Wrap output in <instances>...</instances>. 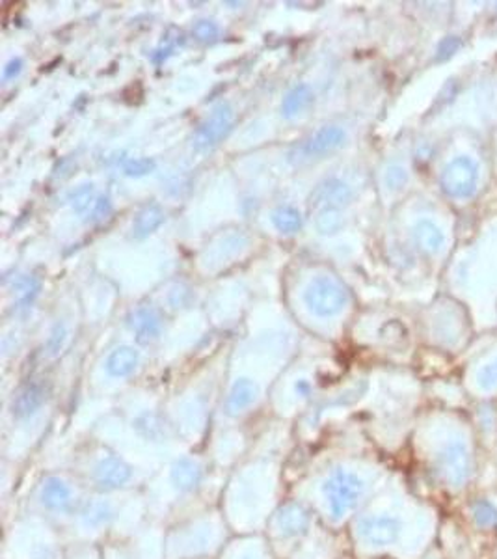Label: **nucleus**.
Returning a JSON list of instances; mask_svg holds the SVG:
<instances>
[{
    "instance_id": "0eeeda50",
    "label": "nucleus",
    "mask_w": 497,
    "mask_h": 559,
    "mask_svg": "<svg viewBox=\"0 0 497 559\" xmlns=\"http://www.w3.org/2000/svg\"><path fill=\"white\" fill-rule=\"evenodd\" d=\"M52 382L47 377L31 376L15 388L8 403L10 431L4 435L2 463L28 471L36 461L45 440L39 419L51 405Z\"/></svg>"
},
{
    "instance_id": "7ed1b4c3",
    "label": "nucleus",
    "mask_w": 497,
    "mask_h": 559,
    "mask_svg": "<svg viewBox=\"0 0 497 559\" xmlns=\"http://www.w3.org/2000/svg\"><path fill=\"white\" fill-rule=\"evenodd\" d=\"M407 452L410 479L441 508L451 511L483 485L488 453L468 421L431 419L415 427Z\"/></svg>"
},
{
    "instance_id": "f257e3e1",
    "label": "nucleus",
    "mask_w": 497,
    "mask_h": 559,
    "mask_svg": "<svg viewBox=\"0 0 497 559\" xmlns=\"http://www.w3.org/2000/svg\"><path fill=\"white\" fill-rule=\"evenodd\" d=\"M397 468L393 459L369 442H320L312 450H294L288 496L306 503L323 526L344 534Z\"/></svg>"
},
{
    "instance_id": "72a5a7b5",
    "label": "nucleus",
    "mask_w": 497,
    "mask_h": 559,
    "mask_svg": "<svg viewBox=\"0 0 497 559\" xmlns=\"http://www.w3.org/2000/svg\"><path fill=\"white\" fill-rule=\"evenodd\" d=\"M102 559H134L128 539L109 540L101 545Z\"/></svg>"
},
{
    "instance_id": "473e14b6",
    "label": "nucleus",
    "mask_w": 497,
    "mask_h": 559,
    "mask_svg": "<svg viewBox=\"0 0 497 559\" xmlns=\"http://www.w3.org/2000/svg\"><path fill=\"white\" fill-rule=\"evenodd\" d=\"M65 559H102L99 545H84V543H68Z\"/></svg>"
},
{
    "instance_id": "9d476101",
    "label": "nucleus",
    "mask_w": 497,
    "mask_h": 559,
    "mask_svg": "<svg viewBox=\"0 0 497 559\" xmlns=\"http://www.w3.org/2000/svg\"><path fill=\"white\" fill-rule=\"evenodd\" d=\"M233 537L218 506L166 527V559H217Z\"/></svg>"
},
{
    "instance_id": "412c9836",
    "label": "nucleus",
    "mask_w": 497,
    "mask_h": 559,
    "mask_svg": "<svg viewBox=\"0 0 497 559\" xmlns=\"http://www.w3.org/2000/svg\"><path fill=\"white\" fill-rule=\"evenodd\" d=\"M352 198V189L338 178H328L320 181L310 197L312 207L323 210H338L339 205L349 204Z\"/></svg>"
},
{
    "instance_id": "423d86ee",
    "label": "nucleus",
    "mask_w": 497,
    "mask_h": 559,
    "mask_svg": "<svg viewBox=\"0 0 497 559\" xmlns=\"http://www.w3.org/2000/svg\"><path fill=\"white\" fill-rule=\"evenodd\" d=\"M147 521L149 513L142 489L110 495L88 492L64 537L68 543L101 547L109 540L129 539Z\"/></svg>"
},
{
    "instance_id": "bb28decb",
    "label": "nucleus",
    "mask_w": 497,
    "mask_h": 559,
    "mask_svg": "<svg viewBox=\"0 0 497 559\" xmlns=\"http://www.w3.org/2000/svg\"><path fill=\"white\" fill-rule=\"evenodd\" d=\"M68 202H70L73 211H77L78 215H84L86 211H89V207L94 210V205H96L97 202L96 192H94V185H81V187H77L75 191L70 192Z\"/></svg>"
},
{
    "instance_id": "6ab92c4d",
    "label": "nucleus",
    "mask_w": 497,
    "mask_h": 559,
    "mask_svg": "<svg viewBox=\"0 0 497 559\" xmlns=\"http://www.w3.org/2000/svg\"><path fill=\"white\" fill-rule=\"evenodd\" d=\"M344 140H347V133L343 129L338 126H326L296 146L294 153H291V157H296L299 160L315 159V157H320V155H326V153H331L343 146Z\"/></svg>"
},
{
    "instance_id": "b1692460",
    "label": "nucleus",
    "mask_w": 497,
    "mask_h": 559,
    "mask_svg": "<svg viewBox=\"0 0 497 559\" xmlns=\"http://www.w3.org/2000/svg\"><path fill=\"white\" fill-rule=\"evenodd\" d=\"M313 90L307 84H299L294 88L289 90L288 96L283 97L281 103V116L283 118H294V116L302 115L306 108L313 103Z\"/></svg>"
},
{
    "instance_id": "39448f33",
    "label": "nucleus",
    "mask_w": 497,
    "mask_h": 559,
    "mask_svg": "<svg viewBox=\"0 0 497 559\" xmlns=\"http://www.w3.org/2000/svg\"><path fill=\"white\" fill-rule=\"evenodd\" d=\"M226 472L205 450H183L168 459L142 487L149 519L172 526L220 502Z\"/></svg>"
},
{
    "instance_id": "e433bc0d",
    "label": "nucleus",
    "mask_w": 497,
    "mask_h": 559,
    "mask_svg": "<svg viewBox=\"0 0 497 559\" xmlns=\"http://www.w3.org/2000/svg\"><path fill=\"white\" fill-rule=\"evenodd\" d=\"M192 34H194V38L202 41V44H213V41H217L220 31H218L217 23H213V21L209 20H202L194 25Z\"/></svg>"
},
{
    "instance_id": "ddd939ff",
    "label": "nucleus",
    "mask_w": 497,
    "mask_h": 559,
    "mask_svg": "<svg viewBox=\"0 0 497 559\" xmlns=\"http://www.w3.org/2000/svg\"><path fill=\"white\" fill-rule=\"evenodd\" d=\"M459 519L460 524L465 527L473 543H483L488 547V552L496 547L497 543V485H485L473 490L472 495L451 509ZM483 552V550H481Z\"/></svg>"
},
{
    "instance_id": "f704fd0d",
    "label": "nucleus",
    "mask_w": 497,
    "mask_h": 559,
    "mask_svg": "<svg viewBox=\"0 0 497 559\" xmlns=\"http://www.w3.org/2000/svg\"><path fill=\"white\" fill-rule=\"evenodd\" d=\"M157 163L154 159H131L123 166V173L129 178H144L155 173Z\"/></svg>"
},
{
    "instance_id": "4c0bfd02",
    "label": "nucleus",
    "mask_w": 497,
    "mask_h": 559,
    "mask_svg": "<svg viewBox=\"0 0 497 559\" xmlns=\"http://www.w3.org/2000/svg\"><path fill=\"white\" fill-rule=\"evenodd\" d=\"M293 395L300 403L313 400V382L307 377H300L293 384Z\"/></svg>"
},
{
    "instance_id": "1a4fd4ad",
    "label": "nucleus",
    "mask_w": 497,
    "mask_h": 559,
    "mask_svg": "<svg viewBox=\"0 0 497 559\" xmlns=\"http://www.w3.org/2000/svg\"><path fill=\"white\" fill-rule=\"evenodd\" d=\"M58 466H68L77 474L89 492H129L141 490L147 481L144 472L129 463L122 453L89 435L71 448L68 455L58 459ZM52 466V464H47Z\"/></svg>"
},
{
    "instance_id": "4468645a",
    "label": "nucleus",
    "mask_w": 497,
    "mask_h": 559,
    "mask_svg": "<svg viewBox=\"0 0 497 559\" xmlns=\"http://www.w3.org/2000/svg\"><path fill=\"white\" fill-rule=\"evenodd\" d=\"M304 300L317 318H334L343 312L344 306L349 305V293L338 280L331 276H317L306 287Z\"/></svg>"
},
{
    "instance_id": "f03ea898",
    "label": "nucleus",
    "mask_w": 497,
    "mask_h": 559,
    "mask_svg": "<svg viewBox=\"0 0 497 559\" xmlns=\"http://www.w3.org/2000/svg\"><path fill=\"white\" fill-rule=\"evenodd\" d=\"M444 508L397 468L344 530L354 559H421L438 545Z\"/></svg>"
},
{
    "instance_id": "f8f14e48",
    "label": "nucleus",
    "mask_w": 497,
    "mask_h": 559,
    "mask_svg": "<svg viewBox=\"0 0 497 559\" xmlns=\"http://www.w3.org/2000/svg\"><path fill=\"white\" fill-rule=\"evenodd\" d=\"M319 524L317 516L313 515L306 503L288 496L268 519L263 534L278 559H288Z\"/></svg>"
},
{
    "instance_id": "aec40b11",
    "label": "nucleus",
    "mask_w": 497,
    "mask_h": 559,
    "mask_svg": "<svg viewBox=\"0 0 497 559\" xmlns=\"http://www.w3.org/2000/svg\"><path fill=\"white\" fill-rule=\"evenodd\" d=\"M141 350L133 345L116 347L105 360V376L112 381H128L141 369Z\"/></svg>"
},
{
    "instance_id": "ea45409f",
    "label": "nucleus",
    "mask_w": 497,
    "mask_h": 559,
    "mask_svg": "<svg viewBox=\"0 0 497 559\" xmlns=\"http://www.w3.org/2000/svg\"><path fill=\"white\" fill-rule=\"evenodd\" d=\"M25 68V62H23V58H12L7 66H4V71H2V81L8 83V81H13L15 76L21 75V71Z\"/></svg>"
},
{
    "instance_id": "c85d7f7f",
    "label": "nucleus",
    "mask_w": 497,
    "mask_h": 559,
    "mask_svg": "<svg viewBox=\"0 0 497 559\" xmlns=\"http://www.w3.org/2000/svg\"><path fill=\"white\" fill-rule=\"evenodd\" d=\"M475 386L483 394L497 390V356L490 362L483 364L475 373Z\"/></svg>"
},
{
    "instance_id": "7c9ffc66",
    "label": "nucleus",
    "mask_w": 497,
    "mask_h": 559,
    "mask_svg": "<svg viewBox=\"0 0 497 559\" xmlns=\"http://www.w3.org/2000/svg\"><path fill=\"white\" fill-rule=\"evenodd\" d=\"M65 340H68V329L62 323L54 324L51 334H49L47 342H45V356L47 358H57L62 353V349H64Z\"/></svg>"
},
{
    "instance_id": "f3484780",
    "label": "nucleus",
    "mask_w": 497,
    "mask_h": 559,
    "mask_svg": "<svg viewBox=\"0 0 497 559\" xmlns=\"http://www.w3.org/2000/svg\"><path fill=\"white\" fill-rule=\"evenodd\" d=\"M441 189L451 198H470L477 191L478 173L475 160L457 157L441 173Z\"/></svg>"
},
{
    "instance_id": "4be33fe9",
    "label": "nucleus",
    "mask_w": 497,
    "mask_h": 559,
    "mask_svg": "<svg viewBox=\"0 0 497 559\" xmlns=\"http://www.w3.org/2000/svg\"><path fill=\"white\" fill-rule=\"evenodd\" d=\"M129 326L134 332L136 344L144 345V347L157 342L162 334V321H160L159 313L149 306L138 308L136 312L131 313Z\"/></svg>"
},
{
    "instance_id": "a878e982",
    "label": "nucleus",
    "mask_w": 497,
    "mask_h": 559,
    "mask_svg": "<svg viewBox=\"0 0 497 559\" xmlns=\"http://www.w3.org/2000/svg\"><path fill=\"white\" fill-rule=\"evenodd\" d=\"M272 224L281 234H296L302 228V215L299 210L281 205L278 210L272 211Z\"/></svg>"
},
{
    "instance_id": "c9c22d12",
    "label": "nucleus",
    "mask_w": 497,
    "mask_h": 559,
    "mask_svg": "<svg viewBox=\"0 0 497 559\" xmlns=\"http://www.w3.org/2000/svg\"><path fill=\"white\" fill-rule=\"evenodd\" d=\"M17 289H20V299H17V308H28V306L33 305L34 299L38 297L39 282L38 280L34 278L21 280Z\"/></svg>"
},
{
    "instance_id": "2f4dec72",
    "label": "nucleus",
    "mask_w": 497,
    "mask_h": 559,
    "mask_svg": "<svg viewBox=\"0 0 497 559\" xmlns=\"http://www.w3.org/2000/svg\"><path fill=\"white\" fill-rule=\"evenodd\" d=\"M407 183H409V173L404 166L391 165L386 168L384 185L388 187L389 191H401Z\"/></svg>"
},
{
    "instance_id": "c03bdc74",
    "label": "nucleus",
    "mask_w": 497,
    "mask_h": 559,
    "mask_svg": "<svg viewBox=\"0 0 497 559\" xmlns=\"http://www.w3.org/2000/svg\"><path fill=\"white\" fill-rule=\"evenodd\" d=\"M341 559H354V556H352V554L349 552V554H344L343 558H341Z\"/></svg>"
},
{
    "instance_id": "58836bf2",
    "label": "nucleus",
    "mask_w": 497,
    "mask_h": 559,
    "mask_svg": "<svg viewBox=\"0 0 497 559\" xmlns=\"http://www.w3.org/2000/svg\"><path fill=\"white\" fill-rule=\"evenodd\" d=\"M110 213H112V204H110L109 198H97L96 205H94V210H92V221L99 223L102 218H107Z\"/></svg>"
},
{
    "instance_id": "2eb2a0df",
    "label": "nucleus",
    "mask_w": 497,
    "mask_h": 559,
    "mask_svg": "<svg viewBox=\"0 0 497 559\" xmlns=\"http://www.w3.org/2000/svg\"><path fill=\"white\" fill-rule=\"evenodd\" d=\"M349 552L351 550L344 534L331 532L319 524L288 559H341Z\"/></svg>"
},
{
    "instance_id": "5701e85b",
    "label": "nucleus",
    "mask_w": 497,
    "mask_h": 559,
    "mask_svg": "<svg viewBox=\"0 0 497 559\" xmlns=\"http://www.w3.org/2000/svg\"><path fill=\"white\" fill-rule=\"evenodd\" d=\"M414 237L417 247L427 252V254H438L444 245H446V234L441 231L440 226H436L428 218H421L414 226Z\"/></svg>"
},
{
    "instance_id": "20e7f679",
    "label": "nucleus",
    "mask_w": 497,
    "mask_h": 559,
    "mask_svg": "<svg viewBox=\"0 0 497 559\" xmlns=\"http://www.w3.org/2000/svg\"><path fill=\"white\" fill-rule=\"evenodd\" d=\"M294 440L254 439L250 452L226 474L218 508L233 535L263 534L268 519L288 498Z\"/></svg>"
},
{
    "instance_id": "6e6552de",
    "label": "nucleus",
    "mask_w": 497,
    "mask_h": 559,
    "mask_svg": "<svg viewBox=\"0 0 497 559\" xmlns=\"http://www.w3.org/2000/svg\"><path fill=\"white\" fill-rule=\"evenodd\" d=\"M88 492L77 474L68 466H39L31 481L21 489L8 515H12L13 511L31 513L49 522L64 534Z\"/></svg>"
},
{
    "instance_id": "393cba45",
    "label": "nucleus",
    "mask_w": 497,
    "mask_h": 559,
    "mask_svg": "<svg viewBox=\"0 0 497 559\" xmlns=\"http://www.w3.org/2000/svg\"><path fill=\"white\" fill-rule=\"evenodd\" d=\"M165 211L159 205H147L136 215L133 223L134 239H146L151 236L155 229H159L165 224Z\"/></svg>"
},
{
    "instance_id": "cd10ccee",
    "label": "nucleus",
    "mask_w": 497,
    "mask_h": 559,
    "mask_svg": "<svg viewBox=\"0 0 497 559\" xmlns=\"http://www.w3.org/2000/svg\"><path fill=\"white\" fill-rule=\"evenodd\" d=\"M315 228L320 236H334L343 228V216L339 210H320L319 215L315 218Z\"/></svg>"
},
{
    "instance_id": "37998d69",
    "label": "nucleus",
    "mask_w": 497,
    "mask_h": 559,
    "mask_svg": "<svg viewBox=\"0 0 497 559\" xmlns=\"http://www.w3.org/2000/svg\"><path fill=\"white\" fill-rule=\"evenodd\" d=\"M488 559H497V543L496 547L492 548L490 552H488Z\"/></svg>"
},
{
    "instance_id": "79ce46f5",
    "label": "nucleus",
    "mask_w": 497,
    "mask_h": 559,
    "mask_svg": "<svg viewBox=\"0 0 497 559\" xmlns=\"http://www.w3.org/2000/svg\"><path fill=\"white\" fill-rule=\"evenodd\" d=\"M421 559H446V558H444V552H441L440 545H434V547L431 548V550H428V552L425 554V556H423V558H421Z\"/></svg>"
},
{
    "instance_id": "c756f323",
    "label": "nucleus",
    "mask_w": 497,
    "mask_h": 559,
    "mask_svg": "<svg viewBox=\"0 0 497 559\" xmlns=\"http://www.w3.org/2000/svg\"><path fill=\"white\" fill-rule=\"evenodd\" d=\"M183 44H185L183 34L175 31V28H170V33L165 36V41H162L159 49L151 55V60H154L155 64H162L168 58L172 57L175 47Z\"/></svg>"
},
{
    "instance_id": "a19ab883",
    "label": "nucleus",
    "mask_w": 497,
    "mask_h": 559,
    "mask_svg": "<svg viewBox=\"0 0 497 559\" xmlns=\"http://www.w3.org/2000/svg\"><path fill=\"white\" fill-rule=\"evenodd\" d=\"M460 41L457 38H449L440 45V58L449 57V55H453V51L459 49Z\"/></svg>"
},
{
    "instance_id": "dca6fc26",
    "label": "nucleus",
    "mask_w": 497,
    "mask_h": 559,
    "mask_svg": "<svg viewBox=\"0 0 497 559\" xmlns=\"http://www.w3.org/2000/svg\"><path fill=\"white\" fill-rule=\"evenodd\" d=\"M233 123H235V112L230 103H220L210 112L209 118H205L204 123L196 129V133L192 136V150L198 153L215 150L230 134Z\"/></svg>"
},
{
    "instance_id": "a211bd4d",
    "label": "nucleus",
    "mask_w": 497,
    "mask_h": 559,
    "mask_svg": "<svg viewBox=\"0 0 497 559\" xmlns=\"http://www.w3.org/2000/svg\"><path fill=\"white\" fill-rule=\"evenodd\" d=\"M217 559H278L265 534L233 535Z\"/></svg>"
},
{
    "instance_id": "9b49d317",
    "label": "nucleus",
    "mask_w": 497,
    "mask_h": 559,
    "mask_svg": "<svg viewBox=\"0 0 497 559\" xmlns=\"http://www.w3.org/2000/svg\"><path fill=\"white\" fill-rule=\"evenodd\" d=\"M64 534L39 516L13 511L4 519L2 559H65Z\"/></svg>"
}]
</instances>
